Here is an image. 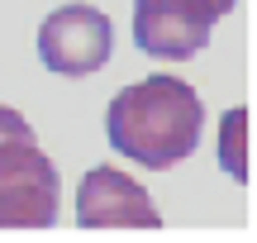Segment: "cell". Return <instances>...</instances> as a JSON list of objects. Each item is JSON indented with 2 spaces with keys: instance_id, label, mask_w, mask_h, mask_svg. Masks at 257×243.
Segmentation results:
<instances>
[{
  "instance_id": "obj_1",
  "label": "cell",
  "mask_w": 257,
  "mask_h": 243,
  "mask_svg": "<svg viewBox=\"0 0 257 243\" xmlns=\"http://www.w3.org/2000/svg\"><path fill=\"white\" fill-rule=\"evenodd\" d=\"M200 129L205 105L181 76H148V81L124 86L105 114V134H110L114 153L153 172L186 162L200 143Z\"/></svg>"
},
{
  "instance_id": "obj_2",
  "label": "cell",
  "mask_w": 257,
  "mask_h": 243,
  "mask_svg": "<svg viewBox=\"0 0 257 243\" xmlns=\"http://www.w3.org/2000/svg\"><path fill=\"white\" fill-rule=\"evenodd\" d=\"M62 205V181L38 139L0 148V229H48Z\"/></svg>"
},
{
  "instance_id": "obj_6",
  "label": "cell",
  "mask_w": 257,
  "mask_h": 243,
  "mask_svg": "<svg viewBox=\"0 0 257 243\" xmlns=\"http://www.w3.org/2000/svg\"><path fill=\"white\" fill-rule=\"evenodd\" d=\"M219 167L233 181H248V110H229L219 119Z\"/></svg>"
},
{
  "instance_id": "obj_4",
  "label": "cell",
  "mask_w": 257,
  "mask_h": 243,
  "mask_svg": "<svg viewBox=\"0 0 257 243\" xmlns=\"http://www.w3.org/2000/svg\"><path fill=\"white\" fill-rule=\"evenodd\" d=\"M114 53V24L95 5H62L38 24V57L57 76H91Z\"/></svg>"
},
{
  "instance_id": "obj_3",
  "label": "cell",
  "mask_w": 257,
  "mask_h": 243,
  "mask_svg": "<svg viewBox=\"0 0 257 243\" xmlns=\"http://www.w3.org/2000/svg\"><path fill=\"white\" fill-rule=\"evenodd\" d=\"M233 5L238 0H134V43L148 57L181 62L210 43V29Z\"/></svg>"
},
{
  "instance_id": "obj_7",
  "label": "cell",
  "mask_w": 257,
  "mask_h": 243,
  "mask_svg": "<svg viewBox=\"0 0 257 243\" xmlns=\"http://www.w3.org/2000/svg\"><path fill=\"white\" fill-rule=\"evenodd\" d=\"M15 139H34V129H29V119L19 110H10V105H0V148Z\"/></svg>"
},
{
  "instance_id": "obj_5",
  "label": "cell",
  "mask_w": 257,
  "mask_h": 243,
  "mask_svg": "<svg viewBox=\"0 0 257 243\" xmlns=\"http://www.w3.org/2000/svg\"><path fill=\"white\" fill-rule=\"evenodd\" d=\"M76 224L81 229H162V215L128 172L91 167L76 191Z\"/></svg>"
}]
</instances>
